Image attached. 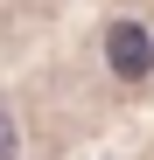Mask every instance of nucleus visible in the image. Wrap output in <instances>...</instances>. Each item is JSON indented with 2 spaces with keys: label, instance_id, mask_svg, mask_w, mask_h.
<instances>
[{
  "label": "nucleus",
  "instance_id": "obj_1",
  "mask_svg": "<svg viewBox=\"0 0 154 160\" xmlns=\"http://www.w3.org/2000/svg\"><path fill=\"white\" fill-rule=\"evenodd\" d=\"M105 63H112V77H126V84H140L154 70V42H147L140 21H112L105 28Z\"/></svg>",
  "mask_w": 154,
  "mask_h": 160
},
{
  "label": "nucleus",
  "instance_id": "obj_2",
  "mask_svg": "<svg viewBox=\"0 0 154 160\" xmlns=\"http://www.w3.org/2000/svg\"><path fill=\"white\" fill-rule=\"evenodd\" d=\"M14 153H21V139H14V118L0 112V160H14Z\"/></svg>",
  "mask_w": 154,
  "mask_h": 160
}]
</instances>
